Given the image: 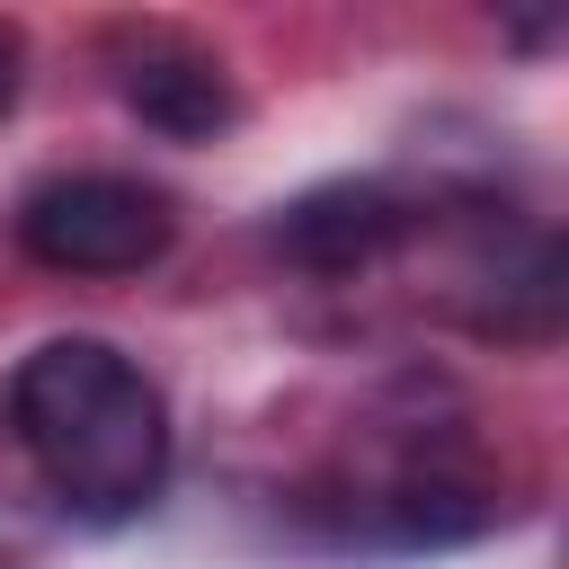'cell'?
Instances as JSON below:
<instances>
[{"mask_svg": "<svg viewBox=\"0 0 569 569\" xmlns=\"http://www.w3.org/2000/svg\"><path fill=\"white\" fill-rule=\"evenodd\" d=\"M9 427L44 489L89 525L142 516L169 480V400L107 338H44L9 373Z\"/></svg>", "mask_w": 569, "mask_h": 569, "instance_id": "cell-1", "label": "cell"}, {"mask_svg": "<svg viewBox=\"0 0 569 569\" xmlns=\"http://www.w3.org/2000/svg\"><path fill=\"white\" fill-rule=\"evenodd\" d=\"M169 240H178L169 187L124 178V169L44 178L18 204V249L36 267H53V276H142V267L169 258Z\"/></svg>", "mask_w": 569, "mask_h": 569, "instance_id": "cell-2", "label": "cell"}, {"mask_svg": "<svg viewBox=\"0 0 569 569\" xmlns=\"http://www.w3.org/2000/svg\"><path fill=\"white\" fill-rule=\"evenodd\" d=\"M116 98H124L160 142H213V133H231V116H240L231 71H222L204 44H187V36H142V44H124V53H116Z\"/></svg>", "mask_w": 569, "mask_h": 569, "instance_id": "cell-3", "label": "cell"}, {"mask_svg": "<svg viewBox=\"0 0 569 569\" xmlns=\"http://www.w3.org/2000/svg\"><path fill=\"white\" fill-rule=\"evenodd\" d=\"M400 231H409V213H400L391 187L338 178V187H311L302 204H284L276 249H284L293 267H311V276H356V267H373Z\"/></svg>", "mask_w": 569, "mask_h": 569, "instance_id": "cell-4", "label": "cell"}, {"mask_svg": "<svg viewBox=\"0 0 569 569\" xmlns=\"http://www.w3.org/2000/svg\"><path fill=\"white\" fill-rule=\"evenodd\" d=\"M18 71H27V44H18V27H0V116L18 107Z\"/></svg>", "mask_w": 569, "mask_h": 569, "instance_id": "cell-5", "label": "cell"}]
</instances>
